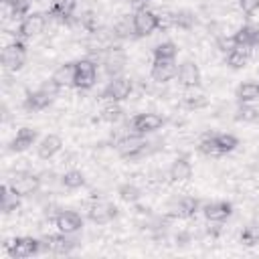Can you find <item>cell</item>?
I'll return each mask as SVG.
<instances>
[{
  "instance_id": "15",
  "label": "cell",
  "mask_w": 259,
  "mask_h": 259,
  "mask_svg": "<svg viewBox=\"0 0 259 259\" xmlns=\"http://www.w3.org/2000/svg\"><path fill=\"white\" fill-rule=\"evenodd\" d=\"M202 214L206 217V221L210 223H223L233 214V204L227 200H214V202H206L202 206Z\"/></svg>"
},
{
  "instance_id": "11",
  "label": "cell",
  "mask_w": 259,
  "mask_h": 259,
  "mask_svg": "<svg viewBox=\"0 0 259 259\" xmlns=\"http://www.w3.org/2000/svg\"><path fill=\"white\" fill-rule=\"evenodd\" d=\"M130 125H132V130L136 132V134H152V132H158L162 125H164V117L162 115H158V113H136L134 117H132V121H130Z\"/></svg>"
},
{
  "instance_id": "9",
  "label": "cell",
  "mask_w": 259,
  "mask_h": 259,
  "mask_svg": "<svg viewBox=\"0 0 259 259\" xmlns=\"http://www.w3.org/2000/svg\"><path fill=\"white\" fill-rule=\"evenodd\" d=\"M42 245V253H51V255H69L75 249V241L67 237V233L61 235H47L40 239Z\"/></svg>"
},
{
  "instance_id": "25",
  "label": "cell",
  "mask_w": 259,
  "mask_h": 259,
  "mask_svg": "<svg viewBox=\"0 0 259 259\" xmlns=\"http://www.w3.org/2000/svg\"><path fill=\"white\" fill-rule=\"evenodd\" d=\"M249 57H251V49H249V47H235L233 51L227 53L225 63H227L231 69H243V67L247 65Z\"/></svg>"
},
{
  "instance_id": "37",
  "label": "cell",
  "mask_w": 259,
  "mask_h": 259,
  "mask_svg": "<svg viewBox=\"0 0 259 259\" xmlns=\"http://www.w3.org/2000/svg\"><path fill=\"white\" fill-rule=\"evenodd\" d=\"M192 24H194L192 12H188V10L174 12V26H178V28H190Z\"/></svg>"
},
{
  "instance_id": "24",
  "label": "cell",
  "mask_w": 259,
  "mask_h": 259,
  "mask_svg": "<svg viewBox=\"0 0 259 259\" xmlns=\"http://www.w3.org/2000/svg\"><path fill=\"white\" fill-rule=\"evenodd\" d=\"M196 210H200V202L194 196H180L174 202V214L182 217V219H190L196 214Z\"/></svg>"
},
{
  "instance_id": "2",
  "label": "cell",
  "mask_w": 259,
  "mask_h": 259,
  "mask_svg": "<svg viewBox=\"0 0 259 259\" xmlns=\"http://www.w3.org/2000/svg\"><path fill=\"white\" fill-rule=\"evenodd\" d=\"M40 176L38 174H32V172H26V170H20L16 174H12V178L6 182L10 186V190L14 194H18L20 198L22 196H30L34 194L38 188H40Z\"/></svg>"
},
{
  "instance_id": "27",
  "label": "cell",
  "mask_w": 259,
  "mask_h": 259,
  "mask_svg": "<svg viewBox=\"0 0 259 259\" xmlns=\"http://www.w3.org/2000/svg\"><path fill=\"white\" fill-rule=\"evenodd\" d=\"M0 206H2V210L6 214L12 212V210H16L20 206V196L14 194L8 184H2V188H0Z\"/></svg>"
},
{
  "instance_id": "6",
  "label": "cell",
  "mask_w": 259,
  "mask_h": 259,
  "mask_svg": "<svg viewBox=\"0 0 259 259\" xmlns=\"http://www.w3.org/2000/svg\"><path fill=\"white\" fill-rule=\"evenodd\" d=\"M97 81V65L91 59H79L75 61V83L77 89H91Z\"/></svg>"
},
{
  "instance_id": "14",
  "label": "cell",
  "mask_w": 259,
  "mask_h": 259,
  "mask_svg": "<svg viewBox=\"0 0 259 259\" xmlns=\"http://www.w3.org/2000/svg\"><path fill=\"white\" fill-rule=\"evenodd\" d=\"M176 77H178V83L182 87H186V89H194V87L200 85V69H198V65L194 61L180 63Z\"/></svg>"
},
{
  "instance_id": "19",
  "label": "cell",
  "mask_w": 259,
  "mask_h": 259,
  "mask_svg": "<svg viewBox=\"0 0 259 259\" xmlns=\"http://www.w3.org/2000/svg\"><path fill=\"white\" fill-rule=\"evenodd\" d=\"M233 40L237 47H249V49L259 47V28L253 24H243L233 34Z\"/></svg>"
},
{
  "instance_id": "12",
  "label": "cell",
  "mask_w": 259,
  "mask_h": 259,
  "mask_svg": "<svg viewBox=\"0 0 259 259\" xmlns=\"http://www.w3.org/2000/svg\"><path fill=\"white\" fill-rule=\"evenodd\" d=\"M125 61H127V57L121 47H109L103 55V69L109 77H117L123 71Z\"/></svg>"
},
{
  "instance_id": "32",
  "label": "cell",
  "mask_w": 259,
  "mask_h": 259,
  "mask_svg": "<svg viewBox=\"0 0 259 259\" xmlns=\"http://www.w3.org/2000/svg\"><path fill=\"white\" fill-rule=\"evenodd\" d=\"M235 119L237 121H245V123H251V121H257L259 119V109L253 107L251 103H241L237 113H235Z\"/></svg>"
},
{
  "instance_id": "3",
  "label": "cell",
  "mask_w": 259,
  "mask_h": 259,
  "mask_svg": "<svg viewBox=\"0 0 259 259\" xmlns=\"http://www.w3.org/2000/svg\"><path fill=\"white\" fill-rule=\"evenodd\" d=\"M0 59H2L4 69H8V71H18V69H22V65H24V61H26V45H24V40H22V38H14L12 42H8V45L2 49Z\"/></svg>"
},
{
  "instance_id": "5",
  "label": "cell",
  "mask_w": 259,
  "mask_h": 259,
  "mask_svg": "<svg viewBox=\"0 0 259 259\" xmlns=\"http://www.w3.org/2000/svg\"><path fill=\"white\" fill-rule=\"evenodd\" d=\"M132 89H134L132 81L123 75H117V77H111V81L105 85V89L101 91V97L109 99L111 103H119L132 95Z\"/></svg>"
},
{
  "instance_id": "33",
  "label": "cell",
  "mask_w": 259,
  "mask_h": 259,
  "mask_svg": "<svg viewBox=\"0 0 259 259\" xmlns=\"http://www.w3.org/2000/svg\"><path fill=\"white\" fill-rule=\"evenodd\" d=\"M239 241H241L245 247H253V245H257V243H259V223H253V225L245 227V229L241 231Z\"/></svg>"
},
{
  "instance_id": "4",
  "label": "cell",
  "mask_w": 259,
  "mask_h": 259,
  "mask_svg": "<svg viewBox=\"0 0 259 259\" xmlns=\"http://www.w3.org/2000/svg\"><path fill=\"white\" fill-rule=\"evenodd\" d=\"M6 251L14 259H26L42 253V245H40V239H34V237H16L10 243H6Z\"/></svg>"
},
{
  "instance_id": "18",
  "label": "cell",
  "mask_w": 259,
  "mask_h": 259,
  "mask_svg": "<svg viewBox=\"0 0 259 259\" xmlns=\"http://www.w3.org/2000/svg\"><path fill=\"white\" fill-rule=\"evenodd\" d=\"M178 73V67L174 61H162V59H154V65H152V79L158 81V83H166L170 79H174Z\"/></svg>"
},
{
  "instance_id": "20",
  "label": "cell",
  "mask_w": 259,
  "mask_h": 259,
  "mask_svg": "<svg viewBox=\"0 0 259 259\" xmlns=\"http://www.w3.org/2000/svg\"><path fill=\"white\" fill-rule=\"evenodd\" d=\"M61 148H63V140H61L59 136H55V134H49V136H45V138L38 142L36 154H38V158L49 160V158H53L55 154H59Z\"/></svg>"
},
{
  "instance_id": "29",
  "label": "cell",
  "mask_w": 259,
  "mask_h": 259,
  "mask_svg": "<svg viewBox=\"0 0 259 259\" xmlns=\"http://www.w3.org/2000/svg\"><path fill=\"white\" fill-rule=\"evenodd\" d=\"M61 184L65 188H69V190H77V188L85 186V176L79 170H69V172H65L61 176Z\"/></svg>"
},
{
  "instance_id": "39",
  "label": "cell",
  "mask_w": 259,
  "mask_h": 259,
  "mask_svg": "<svg viewBox=\"0 0 259 259\" xmlns=\"http://www.w3.org/2000/svg\"><path fill=\"white\" fill-rule=\"evenodd\" d=\"M239 6L245 14H253L255 10H259V0H239Z\"/></svg>"
},
{
  "instance_id": "16",
  "label": "cell",
  "mask_w": 259,
  "mask_h": 259,
  "mask_svg": "<svg viewBox=\"0 0 259 259\" xmlns=\"http://www.w3.org/2000/svg\"><path fill=\"white\" fill-rule=\"evenodd\" d=\"M55 225H57V229L61 233L73 235V233H77L83 227V219L75 210H59L57 217H55Z\"/></svg>"
},
{
  "instance_id": "30",
  "label": "cell",
  "mask_w": 259,
  "mask_h": 259,
  "mask_svg": "<svg viewBox=\"0 0 259 259\" xmlns=\"http://www.w3.org/2000/svg\"><path fill=\"white\" fill-rule=\"evenodd\" d=\"M113 34L117 36V38H127V36H132V34H136L134 32V16L130 18V16H121L115 24H113Z\"/></svg>"
},
{
  "instance_id": "13",
  "label": "cell",
  "mask_w": 259,
  "mask_h": 259,
  "mask_svg": "<svg viewBox=\"0 0 259 259\" xmlns=\"http://www.w3.org/2000/svg\"><path fill=\"white\" fill-rule=\"evenodd\" d=\"M117 217V206L107 200H97L89 206V219L97 225H107Z\"/></svg>"
},
{
  "instance_id": "23",
  "label": "cell",
  "mask_w": 259,
  "mask_h": 259,
  "mask_svg": "<svg viewBox=\"0 0 259 259\" xmlns=\"http://www.w3.org/2000/svg\"><path fill=\"white\" fill-rule=\"evenodd\" d=\"M77 8V0H53L51 8H49V16L61 20V22H67L73 12Z\"/></svg>"
},
{
  "instance_id": "21",
  "label": "cell",
  "mask_w": 259,
  "mask_h": 259,
  "mask_svg": "<svg viewBox=\"0 0 259 259\" xmlns=\"http://www.w3.org/2000/svg\"><path fill=\"white\" fill-rule=\"evenodd\" d=\"M168 174H170V180L172 182H186V180L192 178V164L188 162V158L180 156V158H176L170 164Z\"/></svg>"
},
{
  "instance_id": "10",
  "label": "cell",
  "mask_w": 259,
  "mask_h": 259,
  "mask_svg": "<svg viewBox=\"0 0 259 259\" xmlns=\"http://www.w3.org/2000/svg\"><path fill=\"white\" fill-rule=\"evenodd\" d=\"M146 146H148V144H146V140L142 138V134H132V136H123L121 140H117L115 150H117V154H119L121 158L132 160V158H138L140 154H144Z\"/></svg>"
},
{
  "instance_id": "7",
  "label": "cell",
  "mask_w": 259,
  "mask_h": 259,
  "mask_svg": "<svg viewBox=\"0 0 259 259\" xmlns=\"http://www.w3.org/2000/svg\"><path fill=\"white\" fill-rule=\"evenodd\" d=\"M47 16L49 14H42V12H30V14H26L20 20V24H18V38L26 40V38L38 36L45 30V26H47Z\"/></svg>"
},
{
  "instance_id": "8",
  "label": "cell",
  "mask_w": 259,
  "mask_h": 259,
  "mask_svg": "<svg viewBox=\"0 0 259 259\" xmlns=\"http://www.w3.org/2000/svg\"><path fill=\"white\" fill-rule=\"evenodd\" d=\"M156 28H160V16L148 8L134 12V32L136 36H148Z\"/></svg>"
},
{
  "instance_id": "35",
  "label": "cell",
  "mask_w": 259,
  "mask_h": 259,
  "mask_svg": "<svg viewBox=\"0 0 259 259\" xmlns=\"http://www.w3.org/2000/svg\"><path fill=\"white\" fill-rule=\"evenodd\" d=\"M198 152L200 154H204V156H221V150L217 148V142H214V138L212 136H206V138H202L200 142H198Z\"/></svg>"
},
{
  "instance_id": "41",
  "label": "cell",
  "mask_w": 259,
  "mask_h": 259,
  "mask_svg": "<svg viewBox=\"0 0 259 259\" xmlns=\"http://www.w3.org/2000/svg\"><path fill=\"white\" fill-rule=\"evenodd\" d=\"M186 103L190 105V107H202V105H206V99H204V95H188V99H186Z\"/></svg>"
},
{
  "instance_id": "26",
  "label": "cell",
  "mask_w": 259,
  "mask_h": 259,
  "mask_svg": "<svg viewBox=\"0 0 259 259\" xmlns=\"http://www.w3.org/2000/svg\"><path fill=\"white\" fill-rule=\"evenodd\" d=\"M237 99L239 103H253L259 99V83L257 81H245L237 87Z\"/></svg>"
},
{
  "instance_id": "36",
  "label": "cell",
  "mask_w": 259,
  "mask_h": 259,
  "mask_svg": "<svg viewBox=\"0 0 259 259\" xmlns=\"http://www.w3.org/2000/svg\"><path fill=\"white\" fill-rule=\"evenodd\" d=\"M121 115H123V111H121V107H119L117 103H109V105H105L103 111H101V119H105V121H109V123L119 121Z\"/></svg>"
},
{
  "instance_id": "1",
  "label": "cell",
  "mask_w": 259,
  "mask_h": 259,
  "mask_svg": "<svg viewBox=\"0 0 259 259\" xmlns=\"http://www.w3.org/2000/svg\"><path fill=\"white\" fill-rule=\"evenodd\" d=\"M57 91H59V87H57L53 81L45 83L40 89L30 91V93L24 97V109H26V111H42V109H47V107L53 103Z\"/></svg>"
},
{
  "instance_id": "31",
  "label": "cell",
  "mask_w": 259,
  "mask_h": 259,
  "mask_svg": "<svg viewBox=\"0 0 259 259\" xmlns=\"http://www.w3.org/2000/svg\"><path fill=\"white\" fill-rule=\"evenodd\" d=\"M212 138H214L217 148L221 150V154L233 152V150L239 146V140H237V136H233V134H214Z\"/></svg>"
},
{
  "instance_id": "22",
  "label": "cell",
  "mask_w": 259,
  "mask_h": 259,
  "mask_svg": "<svg viewBox=\"0 0 259 259\" xmlns=\"http://www.w3.org/2000/svg\"><path fill=\"white\" fill-rule=\"evenodd\" d=\"M51 81L61 89V87H73L75 83V63H63L55 69L51 75Z\"/></svg>"
},
{
  "instance_id": "38",
  "label": "cell",
  "mask_w": 259,
  "mask_h": 259,
  "mask_svg": "<svg viewBox=\"0 0 259 259\" xmlns=\"http://www.w3.org/2000/svg\"><path fill=\"white\" fill-rule=\"evenodd\" d=\"M81 24H83L89 32H95V30H97V14H95V12H85L83 18H81Z\"/></svg>"
},
{
  "instance_id": "40",
  "label": "cell",
  "mask_w": 259,
  "mask_h": 259,
  "mask_svg": "<svg viewBox=\"0 0 259 259\" xmlns=\"http://www.w3.org/2000/svg\"><path fill=\"white\" fill-rule=\"evenodd\" d=\"M235 47H237V45H235L233 36H229V38H219V49H221V51L229 53V51H233Z\"/></svg>"
},
{
  "instance_id": "17",
  "label": "cell",
  "mask_w": 259,
  "mask_h": 259,
  "mask_svg": "<svg viewBox=\"0 0 259 259\" xmlns=\"http://www.w3.org/2000/svg\"><path fill=\"white\" fill-rule=\"evenodd\" d=\"M36 138H38V132H36L34 127H20V130L16 132V136L10 140L8 150H10V152H24V150H28L30 146H34Z\"/></svg>"
},
{
  "instance_id": "28",
  "label": "cell",
  "mask_w": 259,
  "mask_h": 259,
  "mask_svg": "<svg viewBox=\"0 0 259 259\" xmlns=\"http://www.w3.org/2000/svg\"><path fill=\"white\" fill-rule=\"evenodd\" d=\"M178 55V47L172 40H164L160 45L154 47V59H162V61H174Z\"/></svg>"
},
{
  "instance_id": "34",
  "label": "cell",
  "mask_w": 259,
  "mask_h": 259,
  "mask_svg": "<svg viewBox=\"0 0 259 259\" xmlns=\"http://www.w3.org/2000/svg\"><path fill=\"white\" fill-rule=\"evenodd\" d=\"M117 194H119V196H121V200H125V202H136V200H140L142 190H140L136 184L125 182V184H121V186L117 188Z\"/></svg>"
}]
</instances>
